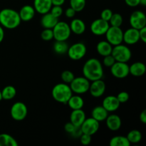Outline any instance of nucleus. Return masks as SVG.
Here are the masks:
<instances>
[{
    "label": "nucleus",
    "instance_id": "obj_1",
    "mask_svg": "<svg viewBox=\"0 0 146 146\" xmlns=\"http://www.w3.org/2000/svg\"><path fill=\"white\" fill-rule=\"evenodd\" d=\"M83 74L89 81L101 79L104 76L102 64L98 59L91 58L87 60L83 66Z\"/></svg>",
    "mask_w": 146,
    "mask_h": 146
},
{
    "label": "nucleus",
    "instance_id": "obj_2",
    "mask_svg": "<svg viewBox=\"0 0 146 146\" xmlns=\"http://www.w3.org/2000/svg\"><path fill=\"white\" fill-rule=\"evenodd\" d=\"M18 11L12 9H4L0 11V24L8 29H14L21 24Z\"/></svg>",
    "mask_w": 146,
    "mask_h": 146
},
{
    "label": "nucleus",
    "instance_id": "obj_3",
    "mask_svg": "<svg viewBox=\"0 0 146 146\" xmlns=\"http://www.w3.org/2000/svg\"><path fill=\"white\" fill-rule=\"evenodd\" d=\"M73 95V92L69 85L65 83H59L53 87L51 96L56 102L66 104L69 98Z\"/></svg>",
    "mask_w": 146,
    "mask_h": 146
},
{
    "label": "nucleus",
    "instance_id": "obj_4",
    "mask_svg": "<svg viewBox=\"0 0 146 146\" xmlns=\"http://www.w3.org/2000/svg\"><path fill=\"white\" fill-rule=\"evenodd\" d=\"M54 38L56 41H66L69 38L71 31L69 24L65 21H59L52 29Z\"/></svg>",
    "mask_w": 146,
    "mask_h": 146
},
{
    "label": "nucleus",
    "instance_id": "obj_5",
    "mask_svg": "<svg viewBox=\"0 0 146 146\" xmlns=\"http://www.w3.org/2000/svg\"><path fill=\"white\" fill-rule=\"evenodd\" d=\"M111 54L114 57L115 61L124 63L129 61L132 56L131 49L127 46L122 44L114 46V47H113Z\"/></svg>",
    "mask_w": 146,
    "mask_h": 146
},
{
    "label": "nucleus",
    "instance_id": "obj_6",
    "mask_svg": "<svg viewBox=\"0 0 146 146\" xmlns=\"http://www.w3.org/2000/svg\"><path fill=\"white\" fill-rule=\"evenodd\" d=\"M69 86L73 93L81 95L88 92L90 86V81L84 76L75 77L69 84Z\"/></svg>",
    "mask_w": 146,
    "mask_h": 146
},
{
    "label": "nucleus",
    "instance_id": "obj_7",
    "mask_svg": "<svg viewBox=\"0 0 146 146\" xmlns=\"http://www.w3.org/2000/svg\"><path fill=\"white\" fill-rule=\"evenodd\" d=\"M106 37V41L109 42L113 46L122 44L123 31L121 27H112L110 26L108 29L105 34Z\"/></svg>",
    "mask_w": 146,
    "mask_h": 146
},
{
    "label": "nucleus",
    "instance_id": "obj_8",
    "mask_svg": "<svg viewBox=\"0 0 146 146\" xmlns=\"http://www.w3.org/2000/svg\"><path fill=\"white\" fill-rule=\"evenodd\" d=\"M86 46L84 43H75L71 46H68L67 54L71 59L78 61L85 56L86 54Z\"/></svg>",
    "mask_w": 146,
    "mask_h": 146
},
{
    "label": "nucleus",
    "instance_id": "obj_9",
    "mask_svg": "<svg viewBox=\"0 0 146 146\" xmlns=\"http://www.w3.org/2000/svg\"><path fill=\"white\" fill-rule=\"evenodd\" d=\"M11 118L17 121H21L27 118L28 108L25 104L22 102H16L11 106L10 110Z\"/></svg>",
    "mask_w": 146,
    "mask_h": 146
},
{
    "label": "nucleus",
    "instance_id": "obj_10",
    "mask_svg": "<svg viewBox=\"0 0 146 146\" xmlns=\"http://www.w3.org/2000/svg\"><path fill=\"white\" fill-rule=\"evenodd\" d=\"M111 68V73L115 78L122 79L129 75V66L127 63L115 61Z\"/></svg>",
    "mask_w": 146,
    "mask_h": 146
},
{
    "label": "nucleus",
    "instance_id": "obj_11",
    "mask_svg": "<svg viewBox=\"0 0 146 146\" xmlns=\"http://www.w3.org/2000/svg\"><path fill=\"white\" fill-rule=\"evenodd\" d=\"M100 127V123L98 121L93 118L92 117L88 118H86L85 121L83 122L80 126L82 133L88 134L92 136L95 133H96Z\"/></svg>",
    "mask_w": 146,
    "mask_h": 146
},
{
    "label": "nucleus",
    "instance_id": "obj_12",
    "mask_svg": "<svg viewBox=\"0 0 146 146\" xmlns=\"http://www.w3.org/2000/svg\"><path fill=\"white\" fill-rule=\"evenodd\" d=\"M130 24L132 28L139 30L146 27L145 14L141 11H134L130 17Z\"/></svg>",
    "mask_w": 146,
    "mask_h": 146
},
{
    "label": "nucleus",
    "instance_id": "obj_13",
    "mask_svg": "<svg viewBox=\"0 0 146 146\" xmlns=\"http://www.w3.org/2000/svg\"><path fill=\"white\" fill-rule=\"evenodd\" d=\"M110 24L108 21L99 18L94 20L91 24V31L96 36H102L106 33Z\"/></svg>",
    "mask_w": 146,
    "mask_h": 146
},
{
    "label": "nucleus",
    "instance_id": "obj_14",
    "mask_svg": "<svg viewBox=\"0 0 146 146\" xmlns=\"http://www.w3.org/2000/svg\"><path fill=\"white\" fill-rule=\"evenodd\" d=\"M106 88L105 82L102 79L95 80L90 83V86L88 91L91 95L94 98H99L104 94Z\"/></svg>",
    "mask_w": 146,
    "mask_h": 146
},
{
    "label": "nucleus",
    "instance_id": "obj_15",
    "mask_svg": "<svg viewBox=\"0 0 146 146\" xmlns=\"http://www.w3.org/2000/svg\"><path fill=\"white\" fill-rule=\"evenodd\" d=\"M140 40L139 30L134 28H130L123 32V41L128 45H134Z\"/></svg>",
    "mask_w": 146,
    "mask_h": 146
},
{
    "label": "nucleus",
    "instance_id": "obj_16",
    "mask_svg": "<svg viewBox=\"0 0 146 146\" xmlns=\"http://www.w3.org/2000/svg\"><path fill=\"white\" fill-rule=\"evenodd\" d=\"M120 102L115 96H108L104 99L102 102V106L109 112H114L119 108Z\"/></svg>",
    "mask_w": 146,
    "mask_h": 146
},
{
    "label": "nucleus",
    "instance_id": "obj_17",
    "mask_svg": "<svg viewBox=\"0 0 146 146\" xmlns=\"http://www.w3.org/2000/svg\"><path fill=\"white\" fill-rule=\"evenodd\" d=\"M51 0H34V7L36 12L40 14H44L49 12L52 7Z\"/></svg>",
    "mask_w": 146,
    "mask_h": 146
},
{
    "label": "nucleus",
    "instance_id": "obj_18",
    "mask_svg": "<svg viewBox=\"0 0 146 146\" xmlns=\"http://www.w3.org/2000/svg\"><path fill=\"white\" fill-rule=\"evenodd\" d=\"M105 121L106 123V126L110 131H117L121 128L122 121L119 115L116 114L108 115Z\"/></svg>",
    "mask_w": 146,
    "mask_h": 146
},
{
    "label": "nucleus",
    "instance_id": "obj_19",
    "mask_svg": "<svg viewBox=\"0 0 146 146\" xmlns=\"http://www.w3.org/2000/svg\"><path fill=\"white\" fill-rule=\"evenodd\" d=\"M86 118V113L82 109L72 110V112L70 115V122L76 127H80Z\"/></svg>",
    "mask_w": 146,
    "mask_h": 146
},
{
    "label": "nucleus",
    "instance_id": "obj_20",
    "mask_svg": "<svg viewBox=\"0 0 146 146\" xmlns=\"http://www.w3.org/2000/svg\"><path fill=\"white\" fill-rule=\"evenodd\" d=\"M35 13L36 11L34 7L31 5H24L19 11V15L21 19V21H29L34 18Z\"/></svg>",
    "mask_w": 146,
    "mask_h": 146
},
{
    "label": "nucleus",
    "instance_id": "obj_21",
    "mask_svg": "<svg viewBox=\"0 0 146 146\" xmlns=\"http://www.w3.org/2000/svg\"><path fill=\"white\" fill-rule=\"evenodd\" d=\"M71 32L76 35L83 34L86 31V24L81 19H74L69 25Z\"/></svg>",
    "mask_w": 146,
    "mask_h": 146
},
{
    "label": "nucleus",
    "instance_id": "obj_22",
    "mask_svg": "<svg viewBox=\"0 0 146 146\" xmlns=\"http://www.w3.org/2000/svg\"><path fill=\"white\" fill-rule=\"evenodd\" d=\"M58 21V18L54 17L50 12H48L43 14L41 19V24L44 29H52Z\"/></svg>",
    "mask_w": 146,
    "mask_h": 146
},
{
    "label": "nucleus",
    "instance_id": "obj_23",
    "mask_svg": "<svg viewBox=\"0 0 146 146\" xmlns=\"http://www.w3.org/2000/svg\"><path fill=\"white\" fill-rule=\"evenodd\" d=\"M146 66L142 62H135L129 66V73L133 76H142L145 74Z\"/></svg>",
    "mask_w": 146,
    "mask_h": 146
},
{
    "label": "nucleus",
    "instance_id": "obj_24",
    "mask_svg": "<svg viewBox=\"0 0 146 146\" xmlns=\"http://www.w3.org/2000/svg\"><path fill=\"white\" fill-rule=\"evenodd\" d=\"M108 115V112L102 106H98L95 107L91 112V117L99 123L105 121Z\"/></svg>",
    "mask_w": 146,
    "mask_h": 146
},
{
    "label": "nucleus",
    "instance_id": "obj_25",
    "mask_svg": "<svg viewBox=\"0 0 146 146\" xmlns=\"http://www.w3.org/2000/svg\"><path fill=\"white\" fill-rule=\"evenodd\" d=\"M96 50L98 54L102 56H106L111 54L113 46L107 41H101L97 44Z\"/></svg>",
    "mask_w": 146,
    "mask_h": 146
},
{
    "label": "nucleus",
    "instance_id": "obj_26",
    "mask_svg": "<svg viewBox=\"0 0 146 146\" xmlns=\"http://www.w3.org/2000/svg\"><path fill=\"white\" fill-rule=\"evenodd\" d=\"M69 108L72 110L82 109L84 106V101L79 95H72L67 102Z\"/></svg>",
    "mask_w": 146,
    "mask_h": 146
},
{
    "label": "nucleus",
    "instance_id": "obj_27",
    "mask_svg": "<svg viewBox=\"0 0 146 146\" xmlns=\"http://www.w3.org/2000/svg\"><path fill=\"white\" fill-rule=\"evenodd\" d=\"M15 138L7 133L0 134V146H18Z\"/></svg>",
    "mask_w": 146,
    "mask_h": 146
},
{
    "label": "nucleus",
    "instance_id": "obj_28",
    "mask_svg": "<svg viewBox=\"0 0 146 146\" xmlns=\"http://www.w3.org/2000/svg\"><path fill=\"white\" fill-rule=\"evenodd\" d=\"M1 97L4 100H11L17 95V89L13 86H7L1 91Z\"/></svg>",
    "mask_w": 146,
    "mask_h": 146
},
{
    "label": "nucleus",
    "instance_id": "obj_29",
    "mask_svg": "<svg viewBox=\"0 0 146 146\" xmlns=\"http://www.w3.org/2000/svg\"><path fill=\"white\" fill-rule=\"evenodd\" d=\"M110 146H130L131 143L126 137L116 135L110 140Z\"/></svg>",
    "mask_w": 146,
    "mask_h": 146
},
{
    "label": "nucleus",
    "instance_id": "obj_30",
    "mask_svg": "<svg viewBox=\"0 0 146 146\" xmlns=\"http://www.w3.org/2000/svg\"><path fill=\"white\" fill-rule=\"evenodd\" d=\"M126 138L131 144H137L142 140V133L138 130H132L128 133Z\"/></svg>",
    "mask_w": 146,
    "mask_h": 146
},
{
    "label": "nucleus",
    "instance_id": "obj_31",
    "mask_svg": "<svg viewBox=\"0 0 146 146\" xmlns=\"http://www.w3.org/2000/svg\"><path fill=\"white\" fill-rule=\"evenodd\" d=\"M68 48V45L66 41H56L54 44V50L58 54H65L67 53Z\"/></svg>",
    "mask_w": 146,
    "mask_h": 146
},
{
    "label": "nucleus",
    "instance_id": "obj_32",
    "mask_svg": "<svg viewBox=\"0 0 146 146\" xmlns=\"http://www.w3.org/2000/svg\"><path fill=\"white\" fill-rule=\"evenodd\" d=\"M70 7L74 9L76 12L83 11L86 7V0H70Z\"/></svg>",
    "mask_w": 146,
    "mask_h": 146
},
{
    "label": "nucleus",
    "instance_id": "obj_33",
    "mask_svg": "<svg viewBox=\"0 0 146 146\" xmlns=\"http://www.w3.org/2000/svg\"><path fill=\"white\" fill-rule=\"evenodd\" d=\"M123 17L121 16V14H118V13H113L108 21L110 26L116 27H121L123 24Z\"/></svg>",
    "mask_w": 146,
    "mask_h": 146
},
{
    "label": "nucleus",
    "instance_id": "obj_34",
    "mask_svg": "<svg viewBox=\"0 0 146 146\" xmlns=\"http://www.w3.org/2000/svg\"><path fill=\"white\" fill-rule=\"evenodd\" d=\"M61 78L62 79L63 82L65 83V84H69L74 80L75 76H74V74H73L72 71H68V70H65V71H64L61 73Z\"/></svg>",
    "mask_w": 146,
    "mask_h": 146
},
{
    "label": "nucleus",
    "instance_id": "obj_35",
    "mask_svg": "<svg viewBox=\"0 0 146 146\" xmlns=\"http://www.w3.org/2000/svg\"><path fill=\"white\" fill-rule=\"evenodd\" d=\"M41 38L44 41H48L54 38V34L51 29H44L41 33Z\"/></svg>",
    "mask_w": 146,
    "mask_h": 146
},
{
    "label": "nucleus",
    "instance_id": "obj_36",
    "mask_svg": "<svg viewBox=\"0 0 146 146\" xmlns=\"http://www.w3.org/2000/svg\"><path fill=\"white\" fill-rule=\"evenodd\" d=\"M49 12L52 14L54 17H56V18H59L61 15H62L63 12V9L61 6H52V7L50 9Z\"/></svg>",
    "mask_w": 146,
    "mask_h": 146
},
{
    "label": "nucleus",
    "instance_id": "obj_37",
    "mask_svg": "<svg viewBox=\"0 0 146 146\" xmlns=\"http://www.w3.org/2000/svg\"><path fill=\"white\" fill-rule=\"evenodd\" d=\"M116 97L118 98V101L120 102V104H125L130 98L129 94L126 92V91H121L116 96Z\"/></svg>",
    "mask_w": 146,
    "mask_h": 146
},
{
    "label": "nucleus",
    "instance_id": "obj_38",
    "mask_svg": "<svg viewBox=\"0 0 146 146\" xmlns=\"http://www.w3.org/2000/svg\"><path fill=\"white\" fill-rule=\"evenodd\" d=\"M104 61H103V63H104V65L105 66L108 67L110 68L111 66H112L113 64L115 62V60L114 58V57L113 56L112 54H110V55L106 56H104Z\"/></svg>",
    "mask_w": 146,
    "mask_h": 146
},
{
    "label": "nucleus",
    "instance_id": "obj_39",
    "mask_svg": "<svg viewBox=\"0 0 146 146\" xmlns=\"http://www.w3.org/2000/svg\"><path fill=\"white\" fill-rule=\"evenodd\" d=\"M113 14V13L112 10L110 9H104L101 11V17H100V18L105 20V21H109L110 19H111Z\"/></svg>",
    "mask_w": 146,
    "mask_h": 146
},
{
    "label": "nucleus",
    "instance_id": "obj_40",
    "mask_svg": "<svg viewBox=\"0 0 146 146\" xmlns=\"http://www.w3.org/2000/svg\"><path fill=\"white\" fill-rule=\"evenodd\" d=\"M79 127H76L75 125L73 123H71V122H68L65 124L64 125V130L66 133H68L71 134V135H74V133H75V131H76V129Z\"/></svg>",
    "mask_w": 146,
    "mask_h": 146
},
{
    "label": "nucleus",
    "instance_id": "obj_41",
    "mask_svg": "<svg viewBox=\"0 0 146 146\" xmlns=\"http://www.w3.org/2000/svg\"><path fill=\"white\" fill-rule=\"evenodd\" d=\"M80 141H81V143L84 145H89L91 142V135L81 133V135H80Z\"/></svg>",
    "mask_w": 146,
    "mask_h": 146
},
{
    "label": "nucleus",
    "instance_id": "obj_42",
    "mask_svg": "<svg viewBox=\"0 0 146 146\" xmlns=\"http://www.w3.org/2000/svg\"><path fill=\"white\" fill-rule=\"evenodd\" d=\"M76 11L72 9L71 7H68V9H66V10L65 11V15L66 17H68V18L71 19V18H74L76 15Z\"/></svg>",
    "mask_w": 146,
    "mask_h": 146
},
{
    "label": "nucleus",
    "instance_id": "obj_43",
    "mask_svg": "<svg viewBox=\"0 0 146 146\" xmlns=\"http://www.w3.org/2000/svg\"><path fill=\"white\" fill-rule=\"evenodd\" d=\"M139 36L140 40L143 43L146 42V27L139 29Z\"/></svg>",
    "mask_w": 146,
    "mask_h": 146
},
{
    "label": "nucleus",
    "instance_id": "obj_44",
    "mask_svg": "<svg viewBox=\"0 0 146 146\" xmlns=\"http://www.w3.org/2000/svg\"><path fill=\"white\" fill-rule=\"evenodd\" d=\"M125 2L128 7H135L140 5V0H125Z\"/></svg>",
    "mask_w": 146,
    "mask_h": 146
},
{
    "label": "nucleus",
    "instance_id": "obj_45",
    "mask_svg": "<svg viewBox=\"0 0 146 146\" xmlns=\"http://www.w3.org/2000/svg\"><path fill=\"white\" fill-rule=\"evenodd\" d=\"M140 121L143 123V124L146 123V110H143L142 112L140 114Z\"/></svg>",
    "mask_w": 146,
    "mask_h": 146
},
{
    "label": "nucleus",
    "instance_id": "obj_46",
    "mask_svg": "<svg viewBox=\"0 0 146 146\" xmlns=\"http://www.w3.org/2000/svg\"><path fill=\"white\" fill-rule=\"evenodd\" d=\"M53 6H62L65 3V0H51Z\"/></svg>",
    "mask_w": 146,
    "mask_h": 146
},
{
    "label": "nucleus",
    "instance_id": "obj_47",
    "mask_svg": "<svg viewBox=\"0 0 146 146\" xmlns=\"http://www.w3.org/2000/svg\"><path fill=\"white\" fill-rule=\"evenodd\" d=\"M4 31L3 27L0 25V44L2 42V41L4 40Z\"/></svg>",
    "mask_w": 146,
    "mask_h": 146
},
{
    "label": "nucleus",
    "instance_id": "obj_48",
    "mask_svg": "<svg viewBox=\"0 0 146 146\" xmlns=\"http://www.w3.org/2000/svg\"><path fill=\"white\" fill-rule=\"evenodd\" d=\"M140 4L142 6H146V0H140Z\"/></svg>",
    "mask_w": 146,
    "mask_h": 146
},
{
    "label": "nucleus",
    "instance_id": "obj_49",
    "mask_svg": "<svg viewBox=\"0 0 146 146\" xmlns=\"http://www.w3.org/2000/svg\"><path fill=\"white\" fill-rule=\"evenodd\" d=\"M2 100V97H1V91H0V101Z\"/></svg>",
    "mask_w": 146,
    "mask_h": 146
}]
</instances>
